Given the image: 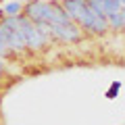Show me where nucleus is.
<instances>
[{"label": "nucleus", "instance_id": "obj_10", "mask_svg": "<svg viewBox=\"0 0 125 125\" xmlns=\"http://www.w3.org/2000/svg\"><path fill=\"white\" fill-rule=\"evenodd\" d=\"M4 69H6V58H2V56H0V77L4 75Z\"/></svg>", "mask_w": 125, "mask_h": 125}, {"label": "nucleus", "instance_id": "obj_4", "mask_svg": "<svg viewBox=\"0 0 125 125\" xmlns=\"http://www.w3.org/2000/svg\"><path fill=\"white\" fill-rule=\"evenodd\" d=\"M23 9H25V4H21V0H9L0 9V19L2 17H19V15H23Z\"/></svg>", "mask_w": 125, "mask_h": 125}, {"label": "nucleus", "instance_id": "obj_9", "mask_svg": "<svg viewBox=\"0 0 125 125\" xmlns=\"http://www.w3.org/2000/svg\"><path fill=\"white\" fill-rule=\"evenodd\" d=\"M119 90H121V81H113L111 83V88L106 90V94H104V96H106V98H117V94H119Z\"/></svg>", "mask_w": 125, "mask_h": 125}, {"label": "nucleus", "instance_id": "obj_7", "mask_svg": "<svg viewBox=\"0 0 125 125\" xmlns=\"http://www.w3.org/2000/svg\"><path fill=\"white\" fill-rule=\"evenodd\" d=\"M123 9L121 6V2L119 0H104V15H115V13H119V10Z\"/></svg>", "mask_w": 125, "mask_h": 125}, {"label": "nucleus", "instance_id": "obj_13", "mask_svg": "<svg viewBox=\"0 0 125 125\" xmlns=\"http://www.w3.org/2000/svg\"><path fill=\"white\" fill-rule=\"evenodd\" d=\"M123 15H125V9H123Z\"/></svg>", "mask_w": 125, "mask_h": 125}, {"label": "nucleus", "instance_id": "obj_8", "mask_svg": "<svg viewBox=\"0 0 125 125\" xmlns=\"http://www.w3.org/2000/svg\"><path fill=\"white\" fill-rule=\"evenodd\" d=\"M85 2H88V6L96 15H104V0H85ZM104 17H106V15H104Z\"/></svg>", "mask_w": 125, "mask_h": 125}, {"label": "nucleus", "instance_id": "obj_5", "mask_svg": "<svg viewBox=\"0 0 125 125\" xmlns=\"http://www.w3.org/2000/svg\"><path fill=\"white\" fill-rule=\"evenodd\" d=\"M106 21H108V27H111V29L123 31V29H125V15H123V9H121L119 13H115V15H108Z\"/></svg>", "mask_w": 125, "mask_h": 125}, {"label": "nucleus", "instance_id": "obj_3", "mask_svg": "<svg viewBox=\"0 0 125 125\" xmlns=\"http://www.w3.org/2000/svg\"><path fill=\"white\" fill-rule=\"evenodd\" d=\"M61 2L65 6V10H67V15L71 17V21H75V23H79L90 9L85 0H61Z\"/></svg>", "mask_w": 125, "mask_h": 125}, {"label": "nucleus", "instance_id": "obj_6", "mask_svg": "<svg viewBox=\"0 0 125 125\" xmlns=\"http://www.w3.org/2000/svg\"><path fill=\"white\" fill-rule=\"evenodd\" d=\"M0 56H2V58L13 56V52H10L9 44H6V38H4V29H2V23H0Z\"/></svg>", "mask_w": 125, "mask_h": 125}, {"label": "nucleus", "instance_id": "obj_11", "mask_svg": "<svg viewBox=\"0 0 125 125\" xmlns=\"http://www.w3.org/2000/svg\"><path fill=\"white\" fill-rule=\"evenodd\" d=\"M119 2H121V6H123V9H125V0H119Z\"/></svg>", "mask_w": 125, "mask_h": 125}, {"label": "nucleus", "instance_id": "obj_12", "mask_svg": "<svg viewBox=\"0 0 125 125\" xmlns=\"http://www.w3.org/2000/svg\"><path fill=\"white\" fill-rule=\"evenodd\" d=\"M23 2H29V0H23Z\"/></svg>", "mask_w": 125, "mask_h": 125}, {"label": "nucleus", "instance_id": "obj_2", "mask_svg": "<svg viewBox=\"0 0 125 125\" xmlns=\"http://www.w3.org/2000/svg\"><path fill=\"white\" fill-rule=\"evenodd\" d=\"M29 21L33 23H48L50 25V17H52V2H46V0H29L23 9Z\"/></svg>", "mask_w": 125, "mask_h": 125}, {"label": "nucleus", "instance_id": "obj_1", "mask_svg": "<svg viewBox=\"0 0 125 125\" xmlns=\"http://www.w3.org/2000/svg\"><path fill=\"white\" fill-rule=\"evenodd\" d=\"M48 29H50V38L62 42V44H77V42L83 40V33H85L75 21L58 23V25H48Z\"/></svg>", "mask_w": 125, "mask_h": 125}]
</instances>
